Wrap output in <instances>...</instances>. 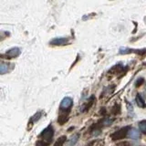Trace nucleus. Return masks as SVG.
<instances>
[{"instance_id": "obj_1", "label": "nucleus", "mask_w": 146, "mask_h": 146, "mask_svg": "<svg viewBox=\"0 0 146 146\" xmlns=\"http://www.w3.org/2000/svg\"><path fill=\"white\" fill-rule=\"evenodd\" d=\"M54 136V130L51 125H48L38 136V140L36 141V146H48L51 143Z\"/></svg>"}, {"instance_id": "obj_2", "label": "nucleus", "mask_w": 146, "mask_h": 146, "mask_svg": "<svg viewBox=\"0 0 146 146\" xmlns=\"http://www.w3.org/2000/svg\"><path fill=\"white\" fill-rule=\"evenodd\" d=\"M73 104V100L70 97H65L59 105V111L60 112H70L71 106Z\"/></svg>"}, {"instance_id": "obj_3", "label": "nucleus", "mask_w": 146, "mask_h": 146, "mask_svg": "<svg viewBox=\"0 0 146 146\" xmlns=\"http://www.w3.org/2000/svg\"><path fill=\"white\" fill-rule=\"evenodd\" d=\"M130 130V127H124V128H121L119 131L113 132V133L111 135V138L113 141H118V140H121V139H124L125 137L128 135V132H129Z\"/></svg>"}, {"instance_id": "obj_4", "label": "nucleus", "mask_w": 146, "mask_h": 146, "mask_svg": "<svg viewBox=\"0 0 146 146\" xmlns=\"http://www.w3.org/2000/svg\"><path fill=\"white\" fill-rule=\"evenodd\" d=\"M20 53H21V51L18 48H13L11 49L7 50V51L6 52V54L2 56V58H6L7 59H10V58H14L18 57L20 55Z\"/></svg>"}, {"instance_id": "obj_5", "label": "nucleus", "mask_w": 146, "mask_h": 146, "mask_svg": "<svg viewBox=\"0 0 146 146\" xmlns=\"http://www.w3.org/2000/svg\"><path fill=\"white\" fill-rule=\"evenodd\" d=\"M50 45L52 46H64L68 44V38H55L52 40H50Z\"/></svg>"}, {"instance_id": "obj_6", "label": "nucleus", "mask_w": 146, "mask_h": 146, "mask_svg": "<svg viewBox=\"0 0 146 146\" xmlns=\"http://www.w3.org/2000/svg\"><path fill=\"white\" fill-rule=\"evenodd\" d=\"M95 102V98H94V96H91V97L88 100V102H85L83 105L81 106L80 108V111L82 112H84V111H89V110L90 109V107L92 106L93 103Z\"/></svg>"}, {"instance_id": "obj_7", "label": "nucleus", "mask_w": 146, "mask_h": 146, "mask_svg": "<svg viewBox=\"0 0 146 146\" xmlns=\"http://www.w3.org/2000/svg\"><path fill=\"white\" fill-rule=\"evenodd\" d=\"M10 67H13L12 64L6 63V62H1V64H0V74L4 75L5 73L9 72L13 68H10Z\"/></svg>"}, {"instance_id": "obj_8", "label": "nucleus", "mask_w": 146, "mask_h": 146, "mask_svg": "<svg viewBox=\"0 0 146 146\" xmlns=\"http://www.w3.org/2000/svg\"><path fill=\"white\" fill-rule=\"evenodd\" d=\"M41 116H42V111H38L36 114H34V115L30 118V121H29V130L31 129L32 125H33L36 121H38L39 119L41 118Z\"/></svg>"}, {"instance_id": "obj_9", "label": "nucleus", "mask_w": 146, "mask_h": 146, "mask_svg": "<svg viewBox=\"0 0 146 146\" xmlns=\"http://www.w3.org/2000/svg\"><path fill=\"white\" fill-rule=\"evenodd\" d=\"M68 113H70V112H60V114H59V116H58V122L60 125L65 124V123L68 121Z\"/></svg>"}, {"instance_id": "obj_10", "label": "nucleus", "mask_w": 146, "mask_h": 146, "mask_svg": "<svg viewBox=\"0 0 146 146\" xmlns=\"http://www.w3.org/2000/svg\"><path fill=\"white\" fill-rule=\"evenodd\" d=\"M123 70H124V67H123L122 65H121V64H118V65L113 66L111 70H109V73L116 75V74H119V73H121Z\"/></svg>"}, {"instance_id": "obj_11", "label": "nucleus", "mask_w": 146, "mask_h": 146, "mask_svg": "<svg viewBox=\"0 0 146 146\" xmlns=\"http://www.w3.org/2000/svg\"><path fill=\"white\" fill-rule=\"evenodd\" d=\"M128 135H129V137L131 139H139L140 138V132L136 129H130L129 132H128Z\"/></svg>"}, {"instance_id": "obj_12", "label": "nucleus", "mask_w": 146, "mask_h": 146, "mask_svg": "<svg viewBox=\"0 0 146 146\" xmlns=\"http://www.w3.org/2000/svg\"><path fill=\"white\" fill-rule=\"evenodd\" d=\"M79 137H80L79 134H75L74 136H72V137H71V139L68 141V146H74V145L77 143L78 140H79Z\"/></svg>"}, {"instance_id": "obj_13", "label": "nucleus", "mask_w": 146, "mask_h": 146, "mask_svg": "<svg viewBox=\"0 0 146 146\" xmlns=\"http://www.w3.org/2000/svg\"><path fill=\"white\" fill-rule=\"evenodd\" d=\"M136 102H137V104H138V106H139V107L143 108V107L145 106L144 100H143V97H141V96L140 94H138V95L136 96Z\"/></svg>"}, {"instance_id": "obj_14", "label": "nucleus", "mask_w": 146, "mask_h": 146, "mask_svg": "<svg viewBox=\"0 0 146 146\" xmlns=\"http://www.w3.org/2000/svg\"><path fill=\"white\" fill-rule=\"evenodd\" d=\"M66 136H61L60 138H58V141H56V143H55L54 146H63V144L65 143L66 141Z\"/></svg>"}, {"instance_id": "obj_15", "label": "nucleus", "mask_w": 146, "mask_h": 146, "mask_svg": "<svg viewBox=\"0 0 146 146\" xmlns=\"http://www.w3.org/2000/svg\"><path fill=\"white\" fill-rule=\"evenodd\" d=\"M139 129L143 133L146 134V121H141L139 123Z\"/></svg>"}, {"instance_id": "obj_16", "label": "nucleus", "mask_w": 146, "mask_h": 146, "mask_svg": "<svg viewBox=\"0 0 146 146\" xmlns=\"http://www.w3.org/2000/svg\"><path fill=\"white\" fill-rule=\"evenodd\" d=\"M120 111H121V107H120V105H119V104H115L111 109V112L113 114H115V115H116V114L120 113Z\"/></svg>"}, {"instance_id": "obj_17", "label": "nucleus", "mask_w": 146, "mask_h": 146, "mask_svg": "<svg viewBox=\"0 0 146 146\" xmlns=\"http://www.w3.org/2000/svg\"><path fill=\"white\" fill-rule=\"evenodd\" d=\"M113 119H110V118H106V119H104L103 121H102V124L105 125V126H108V125H111V123L113 122Z\"/></svg>"}, {"instance_id": "obj_18", "label": "nucleus", "mask_w": 146, "mask_h": 146, "mask_svg": "<svg viewBox=\"0 0 146 146\" xmlns=\"http://www.w3.org/2000/svg\"><path fill=\"white\" fill-rule=\"evenodd\" d=\"M116 146H130V143L128 141H121V143H118Z\"/></svg>"}]
</instances>
